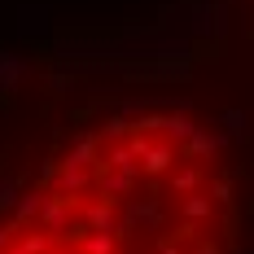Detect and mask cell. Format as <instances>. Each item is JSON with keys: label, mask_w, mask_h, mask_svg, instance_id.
<instances>
[{"label": "cell", "mask_w": 254, "mask_h": 254, "mask_svg": "<svg viewBox=\"0 0 254 254\" xmlns=\"http://www.w3.org/2000/svg\"><path fill=\"white\" fill-rule=\"evenodd\" d=\"M0 254H254V114L210 44L4 57Z\"/></svg>", "instance_id": "6da1fadb"}, {"label": "cell", "mask_w": 254, "mask_h": 254, "mask_svg": "<svg viewBox=\"0 0 254 254\" xmlns=\"http://www.w3.org/2000/svg\"><path fill=\"white\" fill-rule=\"evenodd\" d=\"M232 13H237V26H241L246 49H254V0H232Z\"/></svg>", "instance_id": "7a4b0ae2"}]
</instances>
